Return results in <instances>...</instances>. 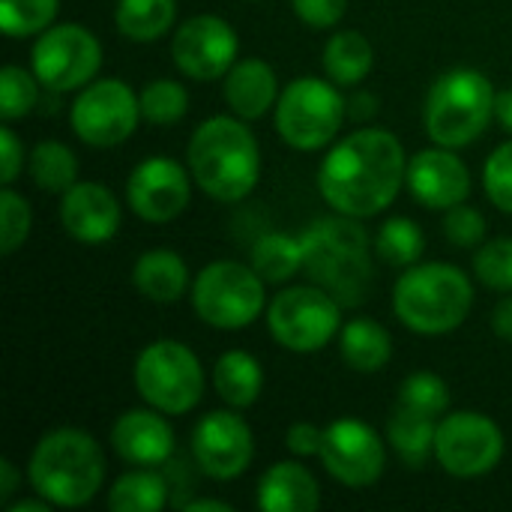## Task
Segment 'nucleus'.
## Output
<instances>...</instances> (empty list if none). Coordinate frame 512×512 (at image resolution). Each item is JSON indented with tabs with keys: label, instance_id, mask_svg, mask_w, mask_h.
Listing matches in <instances>:
<instances>
[{
	"label": "nucleus",
	"instance_id": "40",
	"mask_svg": "<svg viewBox=\"0 0 512 512\" xmlns=\"http://www.w3.org/2000/svg\"><path fill=\"white\" fill-rule=\"evenodd\" d=\"M444 234L453 246L459 249H474L483 243L486 237V219L480 210L468 207V204H456L447 210V219H444Z\"/></svg>",
	"mask_w": 512,
	"mask_h": 512
},
{
	"label": "nucleus",
	"instance_id": "35",
	"mask_svg": "<svg viewBox=\"0 0 512 512\" xmlns=\"http://www.w3.org/2000/svg\"><path fill=\"white\" fill-rule=\"evenodd\" d=\"M60 0H0V27L12 39L36 36L57 18Z\"/></svg>",
	"mask_w": 512,
	"mask_h": 512
},
{
	"label": "nucleus",
	"instance_id": "6",
	"mask_svg": "<svg viewBox=\"0 0 512 512\" xmlns=\"http://www.w3.org/2000/svg\"><path fill=\"white\" fill-rule=\"evenodd\" d=\"M495 87L477 69H447L426 93L423 126L432 144L468 147L474 144L495 117Z\"/></svg>",
	"mask_w": 512,
	"mask_h": 512
},
{
	"label": "nucleus",
	"instance_id": "4",
	"mask_svg": "<svg viewBox=\"0 0 512 512\" xmlns=\"http://www.w3.org/2000/svg\"><path fill=\"white\" fill-rule=\"evenodd\" d=\"M27 480L51 507H84L105 480L102 447L81 429H54L33 447Z\"/></svg>",
	"mask_w": 512,
	"mask_h": 512
},
{
	"label": "nucleus",
	"instance_id": "44",
	"mask_svg": "<svg viewBox=\"0 0 512 512\" xmlns=\"http://www.w3.org/2000/svg\"><path fill=\"white\" fill-rule=\"evenodd\" d=\"M378 114V99L369 93V90H360V93H354L351 99H348V117L351 120H369V117H375Z\"/></svg>",
	"mask_w": 512,
	"mask_h": 512
},
{
	"label": "nucleus",
	"instance_id": "39",
	"mask_svg": "<svg viewBox=\"0 0 512 512\" xmlns=\"http://www.w3.org/2000/svg\"><path fill=\"white\" fill-rule=\"evenodd\" d=\"M483 186H486L489 201H492L498 210L512 213V141L495 147V153L486 159Z\"/></svg>",
	"mask_w": 512,
	"mask_h": 512
},
{
	"label": "nucleus",
	"instance_id": "46",
	"mask_svg": "<svg viewBox=\"0 0 512 512\" xmlns=\"http://www.w3.org/2000/svg\"><path fill=\"white\" fill-rule=\"evenodd\" d=\"M15 489H18V468L9 459H0V504H9Z\"/></svg>",
	"mask_w": 512,
	"mask_h": 512
},
{
	"label": "nucleus",
	"instance_id": "3",
	"mask_svg": "<svg viewBox=\"0 0 512 512\" xmlns=\"http://www.w3.org/2000/svg\"><path fill=\"white\" fill-rule=\"evenodd\" d=\"M303 273L342 306H357L372 291V243L360 219L324 216L303 228Z\"/></svg>",
	"mask_w": 512,
	"mask_h": 512
},
{
	"label": "nucleus",
	"instance_id": "36",
	"mask_svg": "<svg viewBox=\"0 0 512 512\" xmlns=\"http://www.w3.org/2000/svg\"><path fill=\"white\" fill-rule=\"evenodd\" d=\"M39 102V78L21 66H3L0 72V117L6 123L24 117Z\"/></svg>",
	"mask_w": 512,
	"mask_h": 512
},
{
	"label": "nucleus",
	"instance_id": "14",
	"mask_svg": "<svg viewBox=\"0 0 512 512\" xmlns=\"http://www.w3.org/2000/svg\"><path fill=\"white\" fill-rule=\"evenodd\" d=\"M318 456H321L327 474L348 489L375 486L387 468V453H384L381 435L369 423L354 420V417L333 420L324 429Z\"/></svg>",
	"mask_w": 512,
	"mask_h": 512
},
{
	"label": "nucleus",
	"instance_id": "13",
	"mask_svg": "<svg viewBox=\"0 0 512 512\" xmlns=\"http://www.w3.org/2000/svg\"><path fill=\"white\" fill-rule=\"evenodd\" d=\"M435 459L450 477H483L504 459V432L492 417L477 411L444 414L435 435Z\"/></svg>",
	"mask_w": 512,
	"mask_h": 512
},
{
	"label": "nucleus",
	"instance_id": "45",
	"mask_svg": "<svg viewBox=\"0 0 512 512\" xmlns=\"http://www.w3.org/2000/svg\"><path fill=\"white\" fill-rule=\"evenodd\" d=\"M492 330H495L501 339L512 342V297H504V300L495 306V312H492Z\"/></svg>",
	"mask_w": 512,
	"mask_h": 512
},
{
	"label": "nucleus",
	"instance_id": "22",
	"mask_svg": "<svg viewBox=\"0 0 512 512\" xmlns=\"http://www.w3.org/2000/svg\"><path fill=\"white\" fill-rule=\"evenodd\" d=\"M258 507L264 512H315L321 507L318 480L300 462H276L258 480Z\"/></svg>",
	"mask_w": 512,
	"mask_h": 512
},
{
	"label": "nucleus",
	"instance_id": "28",
	"mask_svg": "<svg viewBox=\"0 0 512 512\" xmlns=\"http://www.w3.org/2000/svg\"><path fill=\"white\" fill-rule=\"evenodd\" d=\"M177 18V0H117L114 24L132 42L162 39Z\"/></svg>",
	"mask_w": 512,
	"mask_h": 512
},
{
	"label": "nucleus",
	"instance_id": "20",
	"mask_svg": "<svg viewBox=\"0 0 512 512\" xmlns=\"http://www.w3.org/2000/svg\"><path fill=\"white\" fill-rule=\"evenodd\" d=\"M114 453L135 468H159L174 453V429L156 408H132L111 426Z\"/></svg>",
	"mask_w": 512,
	"mask_h": 512
},
{
	"label": "nucleus",
	"instance_id": "27",
	"mask_svg": "<svg viewBox=\"0 0 512 512\" xmlns=\"http://www.w3.org/2000/svg\"><path fill=\"white\" fill-rule=\"evenodd\" d=\"M435 435H438L435 417L417 414L402 405H396L387 423V441L393 444V450L408 468H423L429 456H435Z\"/></svg>",
	"mask_w": 512,
	"mask_h": 512
},
{
	"label": "nucleus",
	"instance_id": "2",
	"mask_svg": "<svg viewBox=\"0 0 512 512\" xmlns=\"http://www.w3.org/2000/svg\"><path fill=\"white\" fill-rule=\"evenodd\" d=\"M186 162L198 189L222 204L252 195L261 177V147L237 114L207 117L189 138Z\"/></svg>",
	"mask_w": 512,
	"mask_h": 512
},
{
	"label": "nucleus",
	"instance_id": "17",
	"mask_svg": "<svg viewBox=\"0 0 512 512\" xmlns=\"http://www.w3.org/2000/svg\"><path fill=\"white\" fill-rule=\"evenodd\" d=\"M192 456L210 480H234L252 465V429L234 411H210L192 429Z\"/></svg>",
	"mask_w": 512,
	"mask_h": 512
},
{
	"label": "nucleus",
	"instance_id": "29",
	"mask_svg": "<svg viewBox=\"0 0 512 512\" xmlns=\"http://www.w3.org/2000/svg\"><path fill=\"white\" fill-rule=\"evenodd\" d=\"M168 504V483L153 468H135L108 489L111 512H159Z\"/></svg>",
	"mask_w": 512,
	"mask_h": 512
},
{
	"label": "nucleus",
	"instance_id": "26",
	"mask_svg": "<svg viewBox=\"0 0 512 512\" xmlns=\"http://www.w3.org/2000/svg\"><path fill=\"white\" fill-rule=\"evenodd\" d=\"M372 42L357 30H339L324 45V72L339 87H357L372 72Z\"/></svg>",
	"mask_w": 512,
	"mask_h": 512
},
{
	"label": "nucleus",
	"instance_id": "34",
	"mask_svg": "<svg viewBox=\"0 0 512 512\" xmlns=\"http://www.w3.org/2000/svg\"><path fill=\"white\" fill-rule=\"evenodd\" d=\"M396 405L441 420L444 414H450V387L435 372H414L402 381Z\"/></svg>",
	"mask_w": 512,
	"mask_h": 512
},
{
	"label": "nucleus",
	"instance_id": "42",
	"mask_svg": "<svg viewBox=\"0 0 512 512\" xmlns=\"http://www.w3.org/2000/svg\"><path fill=\"white\" fill-rule=\"evenodd\" d=\"M321 441H324V429H318L315 423H294L285 435V447L297 456V459H306V456H318L321 453Z\"/></svg>",
	"mask_w": 512,
	"mask_h": 512
},
{
	"label": "nucleus",
	"instance_id": "18",
	"mask_svg": "<svg viewBox=\"0 0 512 512\" xmlns=\"http://www.w3.org/2000/svg\"><path fill=\"white\" fill-rule=\"evenodd\" d=\"M408 192L429 210H450L471 195V171L453 147H426L408 159Z\"/></svg>",
	"mask_w": 512,
	"mask_h": 512
},
{
	"label": "nucleus",
	"instance_id": "5",
	"mask_svg": "<svg viewBox=\"0 0 512 512\" xmlns=\"http://www.w3.org/2000/svg\"><path fill=\"white\" fill-rule=\"evenodd\" d=\"M471 306L474 285L468 273L444 261L405 267L393 288L396 318L420 336H444L459 330Z\"/></svg>",
	"mask_w": 512,
	"mask_h": 512
},
{
	"label": "nucleus",
	"instance_id": "1",
	"mask_svg": "<svg viewBox=\"0 0 512 512\" xmlns=\"http://www.w3.org/2000/svg\"><path fill=\"white\" fill-rule=\"evenodd\" d=\"M408 159L387 129H357L336 141L318 168L321 198L342 216L372 219L402 192Z\"/></svg>",
	"mask_w": 512,
	"mask_h": 512
},
{
	"label": "nucleus",
	"instance_id": "7",
	"mask_svg": "<svg viewBox=\"0 0 512 512\" xmlns=\"http://www.w3.org/2000/svg\"><path fill=\"white\" fill-rule=\"evenodd\" d=\"M348 114V99L330 78H294L276 102V132L279 138L303 153L324 150L336 141L342 120Z\"/></svg>",
	"mask_w": 512,
	"mask_h": 512
},
{
	"label": "nucleus",
	"instance_id": "31",
	"mask_svg": "<svg viewBox=\"0 0 512 512\" xmlns=\"http://www.w3.org/2000/svg\"><path fill=\"white\" fill-rule=\"evenodd\" d=\"M27 171L42 192H66L78 183V159L63 141H39L27 156Z\"/></svg>",
	"mask_w": 512,
	"mask_h": 512
},
{
	"label": "nucleus",
	"instance_id": "24",
	"mask_svg": "<svg viewBox=\"0 0 512 512\" xmlns=\"http://www.w3.org/2000/svg\"><path fill=\"white\" fill-rule=\"evenodd\" d=\"M339 351L342 360L363 375L381 372L390 357H393V339L390 333L375 321V318H351L348 324H342L339 330Z\"/></svg>",
	"mask_w": 512,
	"mask_h": 512
},
{
	"label": "nucleus",
	"instance_id": "23",
	"mask_svg": "<svg viewBox=\"0 0 512 512\" xmlns=\"http://www.w3.org/2000/svg\"><path fill=\"white\" fill-rule=\"evenodd\" d=\"M132 285L153 303H177L189 291V267L174 249H150L138 255Z\"/></svg>",
	"mask_w": 512,
	"mask_h": 512
},
{
	"label": "nucleus",
	"instance_id": "8",
	"mask_svg": "<svg viewBox=\"0 0 512 512\" xmlns=\"http://www.w3.org/2000/svg\"><path fill=\"white\" fill-rule=\"evenodd\" d=\"M132 378H135L138 396L150 408H156L168 417L189 414L204 396L201 360L192 354V348H186L183 342H174V339L150 342L135 357Z\"/></svg>",
	"mask_w": 512,
	"mask_h": 512
},
{
	"label": "nucleus",
	"instance_id": "33",
	"mask_svg": "<svg viewBox=\"0 0 512 512\" xmlns=\"http://www.w3.org/2000/svg\"><path fill=\"white\" fill-rule=\"evenodd\" d=\"M141 117L153 126H174L189 111V93L180 81L171 78H153L141 93Z\"/></svg>",
	"mask_w": 512,
	"mask_h": 512
},
{
	"label": "nucleus",
	"instance_id": "38",
	"mask_svg": "<svg viewBox=\"0 0 512 512\" xmlns=\"http://www.w3.org/2000/svg\"><path fill=\"white\" fill-rule=\"evenodd\" d=\"M30 225H33L30 204L15 189L6 186L0 192V252L3 255L18 252L30 237Z\"/></svg>",
	"mask_w": 512,
	"mask_h": 512
},
{
	"label": "nucleus",
	"instance_id": "30",
	"mask_svg": "<svg viewBox=\"0 0 512 512\" xmlns=\"http://www.w3.org/2000/svg\"><path fill=\"white\" fill-rule=\"evenodd\" d=\"M252 267L267 285H282L303 270V243L291 234H264L252 246Z\"/></svg>",
	"mask_w": 512,
	"mask_h": 512
},
{
	"label": "nucleus",
	"instance_id": "11",
	"mask_svg": "<svg viewBox=\"0 0 512 512\" xmlns=\"http://www.w3.org/2000/svg\"><path fill=\"white\" fill-rule=\"evenodd\" d=\"M102 66L99 39L81 24H54L39 33L30 51V69L45 90L69 93L87 87Z\"/></svg>",
	"mask_w": 512,
	"mask_h": 512
},
{
	"label": "nucleus",
	"instance_id": "37",
	"mask_svg": "<svg viewBox=\"0 0 512 512\" xmlns=\"http://www.w3.org/2000/svg\"><path fill=\"white\" fill-rule=\"evenodd\" d=\"M474 273L486 288L512 294V237L483 243L474 255Z\"/></svg>",
	"mask_w": 512,
	"mask_h": 512
},
{
	"label": "nucleus",
	"instance_id": "15",
	"mask_svg": "<svg viewBox=\"0 0 512 512\" xmlns=\"http://www.w3.org/2000/svg\"><path fill=\"white\" fill-rule=\"evenodd\" d=\"M237 30L219 15H195L183 21L171 39V57L177 69L192 81L225 78L237 63Z\"/></svg>",
	"mask_w": 512,
	"mask_h": 512
},
{
	"label": "nucleus",
	"instance_id": "9",
	"mask_svg": "<svg viewBox=\"0 0 512 512\" xmlns=\"http://www.w3.org/2000/svg\"><path fill=\"white\" fill-rule=\"evenodd\" d=\"M264 279L240 261H213L192 282V306L207 327L243 330L264 312Z\"/></svg>",
	"mask_w": 512,
	"mask_h": 512
},
{
	"label": "nucleus",
	"instance_id": "41",
	"mask_svg": "<svg viewBox=\"0 0 512 512\" xmlns=\"http://www.w3.org/2000/svg\"><path fill=\"white\" fill-rule=\"evenodd\" d=\"M297 18L315 30H330L342 21L348 0H291Z\"/></svg>",
	"mask_w": 512,
	"mask_h": 512
},
{
	"label": "nucleus",
	"instance_id": "32",
	"mask_svg": "<svg viewBox=\"0 0 512 512\" xmlns=\"http://www.w3.org/2000/svg\"><path fill=\"white\" fill-rule=\"evenodd\" d=\"M423 249H426V234L408 216L387 219L375 234V255L390 267H414L423 258Z\"/></svg>",
	"mask_w": 512,
	"mask_h": 512
},
{
	"label": "nucleus",
	"instance_id": "10",
	"mask_svg": "<svg viewBox=\"0 0 512 512\" xmlns=\"http://www.w3.org/2000/svg\"><path fill=\"white\" fill-rule=\"evenodd\" d=\"M270 336L294 354L324 351L342 330V303L321 285H294L267 306Z\"/></svg>",
	"mask_w": 512,
	"mask_h": 512
},
{
	"label": "nucleus",
	"instance_id": "43",
	"mask_svg": "<svg viewBox=\"0 0 512 512\" xmlns=\"http://www.w3.org/2000/svg\"><path fill=\"white\" fill-rule=\"evenodd\" d=\"M0 165H3V183H15L18 180V171L24 168V144L18 141V135L3 126L0 129Z\"/></svg>",
	"mask_w": 512,
	"mask_h": 512
},
{
	"label": "nucleus",
	"instance_id": "49",
	"mask_svg": "<svg viewBox=\"0 0 512 512\" xmlns=\"http://www.w3.org/2000/svg\"><path fill=\"white\" fill-rule=\"evenodd\" d=\"M51 510V504L45 501V498H39L36 495V501H18V504H9L6 512H48Z\"/></svg>",
	"mask_w": 512,
	"mask_h": 512
},
{
	"label": "nucleus",
	"instance_id": "16",
	"mask_svg": "<svg viewBox=\"0 0 512 512\" xmlns=\"http://www.w3.org/2000/svg\"><path fill=\"white\" fill-rule=\"evenodd\" d=\"M180 162L168 156H150L138 162L126 180V201L132 213L150 225H165L189 207L192 183Z\"/></svg>",
	"mask_w": 512,
	"mask_h": 512
},
{
	"label": "nucleus",
	"instance_id": "47",
	"mask_svg": "<svg viewBox=\"0 0 512 512\" xmlns=\"http://www.w3.org/2000/svg\"><path fill=\"white\" fill-rule=\"evenodd\" d=\"M495 120L512 135V87H507L504 93H498V99H495Z\"/></svg>",
	"mask_w": 512,
	"mask_h": 512
},
{
	"label": "nucleus",
	"instance_id": "19",
	"mask_svg": "<svg viewBox=\"0 0 512 512\" xmlns=\"http://www.w3.org/2000/svg\"><path fill=\"white\" fill-rule=\"evenodd\" d=\"M120 219H123L120 201L102 183L78 180L75 186H69L63 192L60 225L78 243H87V246L108 243L120 231Z\"/></svg>",
	"mask_w": 512,
	"mask_h": 512
},
{
	"label": "nucleus",
	"instance_id": "25",
	"mask_svg": "<svg viewBox=\"0 0 512 512\" xmlns=\"http://www.w3.org/2000/svg\"><path fill=\"white\" fill-rule=\"evenodd\" d=\"M213 387L225 405L243 411L258 402L264 390V369L249 351H225L213 366Z\"/></svg>",
	"mask_w": 512,
	"mask_h": 512
},
{
	"label": "nucleus",
	"instance_id": "48",
	"mask_svg": "<svg viewBox=\"0 0 512 512\" xmlns=\"http://www.w3.org/2000/svg\"><path fill=\"white\" fill-rule=\"evenodd\" d=\"M183 510H189V512H201V510L231 512V504H225V501H216V498H198V501H186V504H183Z\"/></svg>",
	"mask_w": 512,
	"mask_h": 512
},
{
	"label": "nucleus",
	"instance_id": "21",
	"mask_svg": "<svg viewBox=\"0 0 512 512\" xmlns=\"http://www.w3.org/2000/svg\"><path fill=\"white\" fill-rule=\"evenodd\" d=\"M279 78L261 57L237 60L225 75V102L240 120H261L279 102Z\"/></svg>",
	"mask_w": 512,
	"mask_h": 512
},
{
	"label": "nucleus",
	"instance_id": "12",
	"mask_svg": "<svg viewBox=\"0 0 512 512\" xmlns=\"http://www.w3.org/2000/svg\"><path fill=\"white\" fill-rule=\"evenodd\" d=\"M75 135L87 147H117L123 144L141 120L138 93L120 78H99L81 87L69 111Z\"/></svg>",
	"mask_w": 512,
	"mask_h": 512
}]
</instances>
